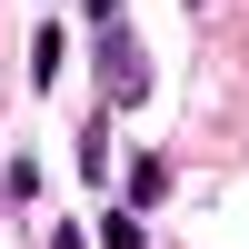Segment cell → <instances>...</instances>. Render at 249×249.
Segmentation results:
<instances>
[{"instance_id":"4","label":"cell","mask_w":249,"mask_h":249,"mask_svg":"<svg viewBox=\"0 0 249 249\" xmlns=\"http://www.w3.org/2000/svg\"><path fill=\"white\" fill-rule=\"evenodd\" d=\"M90 10H100V20H110V10H120V0H90Z\"/></svg>"},{"instance_id":"2","label":"cell","mask_w":249,"mask_h":249,"mask_svg":"<svg viewBox=\"0 0 249 249\" xmlns=\"http://www.w3.org/2000/svg\"><path fill=\"white\" fill-rule=\"evenodd\" d=\"M160 190H170V160H130V199H140V210H150Z\"/></svg>"},{"instance_id":"1","label":"cell","mask_w":249,"mask_h":249,"mask_svg":"<svg viewBox=\"0 0 249 249\" xmlns=\"http://www.w3.org/2000/svg\"><path fill=\"white\" fill-rule=\"evenodd\" d=\"M100 90H110V110H130L140 90H150V50H140V40H100Z\"/></svg>"},{"instance_id":"3","label":"cell","mask_w":249,"mask_h":249,"mask_svg":"<svg viewBox=\"0 0 249 249\" xmlns=\"http://www.w3.org/2000/svg\"><path fill=\"white\" fill-rule=\"evenodd\" d=\"M100 249H150V230H140L130 210H110V219H100Z\"/></svg>"}]
</instances>
